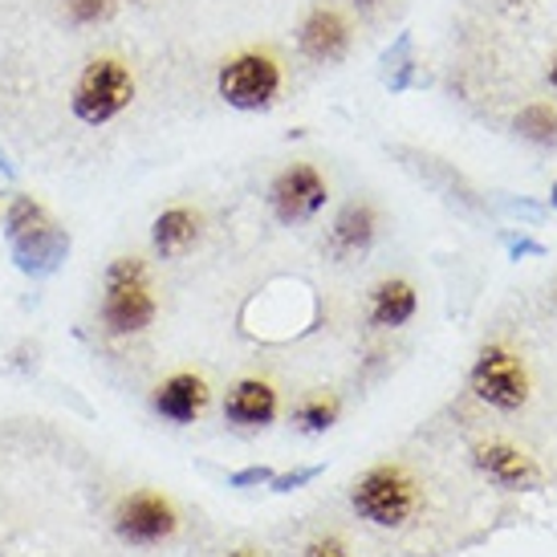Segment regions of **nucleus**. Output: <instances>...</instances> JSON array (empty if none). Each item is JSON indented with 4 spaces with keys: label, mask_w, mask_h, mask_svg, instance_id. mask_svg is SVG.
Here are the masks:
<instances>
[{
    "label": "nucleus",
    "mask_w": 557,
    "mask_h": 557,
    "mask_svg": "<svg viewBox=\"0 0 557 557\" xmlns=\"http://www.w3.org/2000/svg\"><path fill=\"white\" fill-rule=\"evenodd\" d=\"M468 387L484 407H493L500 416L521 411L533 395V379H529V362L521 350H512L509 342H484L476 362L468 371Z\"/></svg>",
    "instance_id": "2"
},
{
    "label": "nucleus",
    "mask_w": 557,
    "mask_h": 557,
    "mask_svg": "<svg viewBox=\"0 0 557 557\" xmlns=\"http://www.w3.org/2000/svg\"><path fill=\"white\" fill-rule=\"evenodd\" d=\"M325 196H330V184L313 163H294L269 184V208L281 224L313 220L325 208Z\"/></svg>",
    "instance_id": "6"
},
{
    "label": "nucleus",
    "mask_w": 557,
    "mask_h": 557,
    "mask_svg": "<svg viewBox=\"0 0 557 557\" xmlns=\"http://www.w3.org/2000/svg\"><path fill=\"white\" fill-rule=\"evenodd\" d=\"M297 49L310 62H322V65L342 62L346 49H350V25H346V16L334 13V9H313L301 21V29H297Z\"/></svg>",
    "instance_id": "9"
},
{
    "label": "nucleus",
    "mask_w": 557,
    "mask_h": 557,
    "mask_svg": "<svg viewBox=\"0 0 557 557\" xmlns=\"http://www.w3.org/2000/svg\"><path fill=\"white\" fill-rule=\"evenodd\" d=\"M208 399H212V395H208V383H203L200 374L180 371L159 383L151 403H156L159 416L171 419V423H196V419L203 416Z\"/></svg>",
    "instance_id": "10"
},
{
    "label": "nucleus",
    "mask_w": 557,
    "mask_h": 557,
    "mask_svg": "<svg viewBox=\"0 0 557 557\" xmlns=\"http://www.w3.org/2000/svg\"><path fill=\"white\" fill-rule=\"evenodd\" d=\"M264 480H273L269 468H245V472H236L233 476V484L236 488H245V484H264Z\"/></svg>",
    "instance_id": "21"
},
{
    "label": "nucleus",
    "mask_w": 557,
    "mask_h": 557,
    "mask_svg": "<svg viewBox=\"0 0 557 557\" xmlns=\"http://www.w3.org/2000/svg\"><path fill=\"white\" fill-rule=\"evenodd\" d=\"M472 465H476V472L488 480V484L509 488V493H521V488H537V484H542L537 460H533L525 448L505 444V440L476 444V448H472Z\"/></svg>",
    "instance_id": "8"
},
{
    "label": "nucleus",
    "mask_w": 557,
    "mask_h": 557,
    "mask_svg": "<svg viewBox=\"0 0 557 557\" xmlns=\"http://www.w3.org/2000/svg\"><path fill=\"white\" fill-rule=\"evenodd\" d=\"M423 505V488L403 465H374L355 480L350 509L374 529H403Z\"/></svg>",
    "instance_id": "1"
},
{
    "label": "nucleus",
    "mask_w": 557,
    "mask_h": 557,
    "mask_svg": "<svg viewBox=\"0 0 557 557\" xmlns=\"http://www.w3.org/2000/svg\"><path fill=\"white\" fill-rule=\"evenodd\" d=\"M65 13L74 25H98L114 13V0H65Z\"/></svg>",
    "instance_id": "18"
},
{
    "label": "nucleus",
    "mask_w": 557,
    "mask_h": 557,
    "mask_svg": "<svg viewBox=\"0 0 557 557\" xmlns=\"http://www.w3.org/2000/svg\"><path fill=\"white\" fill-rule=\"evenodd\" d=\"M379 236V212H374L367 200L346 203L330 228V252L334 257H355V252H367Z\"/></svg>",
    "instance_id": "13"
},
{
    "label": "nucleus",
    "mask_w": 557,
    "mask_h": 557,
    "mask_svg": "<svg viewBox=\"0 0 557 557\" xmlns=\"http://www.w3.org/2000/svg\"><path fill=\"white\" fill-rule=\"evenodd\" d=\"M156 294L151 281L135 257H119L107 269V294H102V325L114 338H131L143 334L147 325L156 322Z\"/></svg>",
    "instance_id": "3"
},
{
    "label": "nucleus",
    "mask_w": 557,
    "mask_h": 557,
    "mask_svg": "<svg viewBox=\"0 0 557 557\" xmlns=\"http://www.w3.org/2000/svg\"><path fill=\"white\" fill-rule=\"evenodd\" d=\"M301 557H350V549H346L342 537H318V542L306 545V554Z\"/></svg>",
    "instance_id": "19"
},
{
    "label": "nucleus",
    "mask_w": 557,
    "mask_h": 557,
    "mask_svg": "<svg viewBox=\"0 0 557 557\" xmlns=\"http://www.w3.org/2000/svg\"><path fill=\"white\" fill-rule=\"evenodd\" d=\"M180 529V512L163 493H131L114 512V533L126 545H159Z\"/></svg>",
    "instance_id": "7"
},
{
    "label": "nucleus",
    "mask_w": 557,
    "mask_h": 557,
    "mask_svg": "<svg viewBox=\"0 0 557 557\" xmlns=\"http://www.w3.org/2000/svg\"><path fill=\"white\" fill-rule=\"evenodd\" d=\"M9 240H13L16 264H21L25 273H49V269L65 257V248H70V240L58 233V224L49 216L41 220V224H33V228H25V233L9 236Z\"/></svg>",
    "instance_id": "12"
},
{
    "label": "nucleus",
    "mask_w": 557,
    "mask_h": 557,
    "mask_svg": "<svg viewBox=\"0 0 557 557\" xmlns=\"http://www.w3.org/2000/svg\"><path fill=\"white\" fill-rule=\"evenodd\" d=\"M517 135L533 147H557V107L554 102H529L521 114L512 119Z\"/></svg>",
    "instance_id": "16"
},
{
    "label": "nucleus",
    "mask_w": 557,
    "mask_h": 557,
    "mask_svg": "<svg viewBox=\"0 0 557 557\" xmlns=\"http://www.w3.org/2000/svg\"><path fill=\"white\" fill-rule=\"evenodd\" d=\"M322 472V468H301V472H294V476H273L269 484L277 488V493H289V488H297V484H306V480H313Z\"/></svg>",
    "instance_id": "20"
},
{
    "label": "nucleus",
    "mask_w": 557,
    "mask_h": 557,
    "mask_svg": "<svg viewBox=\"0 0 557 557\" xmlns=\"http://www.w3.org/2000/svg\"><path fill=\"white\" fill-rule=\"evenodd\" d=\"M228 557H261V554H257V549H248V545H245V549H233Z\"/></svg>",
    "instance_id": "23"
},
{
    "label": "nucleus",
    "mask_w": 557,
    "mask_h": 557,
    "mask_svg": "<svg viewBox=\"0 0 557 557\" xmlns=\"http://www.w3.org/2000/svg\"><path fill=\"white\" fill-rule=\"evenodd\" d=\"M416 310H419V294L411 281L387 277L371 289V322L379 330H399V325H407L416 318Z\"/></svg>",
    "instance_id": "14"
},
{
    "label": "nucleus",
    "mask_w": 557,
    "mask_h": 557,
    "mask_svg": "<svg viewBox=\"0 0 557 557\" xmlns=\"http://www.w3.org/2000/svg\"><path fill=\"white\" fill-rule=\"evenodd\" d=\"M196 236H200V216L191 208H168L151 224V245L159 257H184L196 245Z\"/></svg>",
    "instance_id": "15"
},
{
    "label": "nucleus",
    "mask_w": 557,
    "mask_h": 557,
    "mask_svg": "<svg viewBox=\"0 0 557 557\" xmlns=\"http://www.w3.org/2000/svg\"><path fill=\"white\" fill-rule=\"evenodd\" d=\"M549 200H554V208H557V184H554V191H549Z\"/></svg>",
    "instance_id": "24"
},
{
    "label": "nucleus",
    "mask_w": 557,
    "mask_h": 557,
    "mask_svg": "<svg viewBox=\"0 0 557 557\" xmlns=\"http://www.w3.org/2000/svg\"><path fill=\"white\" fill-rule=\"evenodd\" d=\"M135 98V78L123 62L114 58H94L86 70H82L78 86H74V119L86 126H107L110 119H119Z\"/></svg>",
    "instance_id": "4"
},
{
    "label": "nucleus",
    "mask_w": 557,
    "mask_h": 557,
    "mask_svg": "<svg viewBox=\"0 0 557 557\" xmlns=\"http://www.w3.org/2000/svg\"><path fill=\"white\" fill-rule=\"evenodd\" d=\"M338 416H342V403L334 399V395H310V399L297 403L294 423L306 435H322V432H330V428L338 423Z\"/></svg>",
    "instance_id": "17"
},
{
    "label": "nucleus",
    "mask_w": 557,
    "mask_h": 557,
    "mask_svg": "<svg viewBox=\"0 0 557 557\" xmlns=\"http://www.w3.org/2000/svg\"><path fill=\"white\" fill-rule=\"evenodd\" d=\"M220 98L233 110H269L277 102L281 86H285V74H281V62L264 49H245L236 53L233 62L220 65Z\"/></svg>",
    "instance_id": "5"
},
{
    "label": "nucleus",
    "mask_w": 557,
    "mask_h": 557,
    "mask_svg": "<svg viewBox=\"0 0 557 557\" xmlns=\"http://www.w3.org/2000/svg\"><path fill=\"white\" fill-rule=\"evenodd\" d=\"M224 416L236 428H269L277 419V387L269 379H240L224 399Z\"/></svg>",
    "instance_id": "11"
},
{
    "label": "nucleus",
    "mask_w": 557,
    "mask_h": 557,
    "mask_svg": "<svg viewBox=\"0 0 557 557\" xmlns=\"http://www.w3.org/2000/svg\"><path fill=\"white\" fill-rule=\"evenodd\" d=\"M549 86H554V94H557V53H554V62H549Z\"/></svg>",
    "instance_id": "22"
}]
</instances>
